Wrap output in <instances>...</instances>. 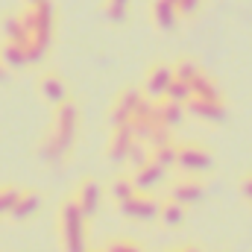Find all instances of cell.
<instances>
[{"mask_svg": "<svg viewBox=\"0 0 252 252\" xmlns=\"http://www.w3.org/2000/svg\"><path fill=\"white\" fill-rule=\"evenodd\" d=\"M241 188H244V193H247V199H252V176H247V179L241 182Z\"/></svg>", "mask_w": 252, "mask_h": 252, "instance_id": "7a4b0ae2", "label": "cell"}, {"mask_svg": "<svg viewBox=\"0 0 252 252\" xmlns=\"http://www.w3.org/2000/svg\"><path fill=\"white\" fill-rule=\"evenodd\" d=\"M30 3H41V0H30Z\"/></svg>", "mask_w": 252, "mask_h": 252, "instance_id": "3957f363", "label": "cell"}, {"mask_svg": "<svg viewBox=\"0 0 252 252\" xmlns=\"http://www.w3.org/2000/svg\"><path fill=\"white\" fill-rule=\"evenodd\" d=\"M126 6H129V0H106V3H103L106 15L115 18V21H121V18L126 15Z\"/></svg>", "mask_w": 252, "mask_h": 252, "instance_id": "6da1fadb", "label": "cell"}]
</instances>
